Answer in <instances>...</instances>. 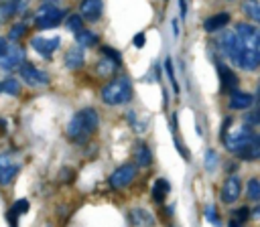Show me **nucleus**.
<instances>
[{"mask_svg":"<svg viewBox=\"0 0 260 227\" xmlns=\"http://www.w3.org/2000/svg\"><path fill=\"white\" fill-rule=\"evenodd\" d=\"M246 122H248V126H256V124L260 122L258 111H250V114H246Z\"/></svg>","mask_w":260,"mask_h":227,"instance_id":"c9c22d12","label":"nucleus"},{"mask_svg":"<svg viewBox=\"0 0 260 227\" xmlns=\"http://www.w3.org/2000/svg\"><path fill=\"white\" fill-rule=\"evenodd\" d=\"M236 156H238L240 160H258V158H260V140L252 142L250 146H246L244 150H240Z\"/></svg>","mask_w":260,"mask_h":227,"instance_id":"5701e85b","label":"nucleus"},{"mask_svg":"<svg viewBox=\"0 0 260 227\" xmlns=\"http://www.w3.org/2000/svg\"><path fill=\"white\" fill-rule=\"evenodd\" d=\"M242 12L246 14V16H250L252 20H260V6H258V0H246L244 4H242Z\"/></svg>","mask_w":260,"mask_h":227,"instance_id":"393cba45","label":"nucleus"},{"mask_svg":"<svg viewBox=\"0 0 260 227\" xmlns=\"http://www.w3.org/2000/svg\"><path fill=\"white\" fill-rule=\"evenodd\" d=\"M169 193H171L169 180H167V178H156L154 184H152V199H154L156 203H162Z\"/></svg>","mask_w":260,"mask_h":227,"instance_id":"412c9836","label":"nucleus"},{"mask_svg":"<svg viewBox=\"0 0 260 227\" xmlns=\"http://www.w3.org/2000/svg\"><path fill=\"white\" fill-rule=\"evenodd\" d=\"M63 63H65L67 69H79V67H83V63H85V51H83L81 47H77V45L71 47V49L65 53Z\"/></svg>","mask_w":260,"mask_h":227,"instance_id":"dca6fc26","label":"nucleus"},{"mask_svg":"<svg viewBox=\"0 0 260 227\" xmlns=\"http://www.w3.org/2000/svg\"><path fill=\"white\" fill-rule=\"evenodd\" d=\"M63 10L57 6V0H43L41 6L37 8L32 20L37 28H53L63 20Z\"/></svg>","mask_w":260,"mask_h":227,"instance_id":"20e7f679","label":"nucleus"},{"mask_svg":"<svg viewBox=\"0 0 260 227\" xmlns=\"http://www.w3.org/2000/svg\"><path fill=\"white\" fill-rule=\"evenodd\" d=\"M217 71H219V79H221V89L223 91H234L238 87L236 73L228 65H223V63H217Z\"/></svg>","mask_w":260,"mask_h":227,"instance_id":"a211bd4d","label":"nucleus"},{"mask_svg":"<svg viewBox=\"0 0 260 227\" xmlns=\"http://www.w3.org/2000/svg\"><path fill=\"white\" fill-rule=\"evenodd\" d=\"M215 166H217V152L213 150V148H207L205 150V170H215Z\"/></svg>","mask_w":260,"mask_h":227,"instance_id":"c756f323","label":"nucleus"},{"mask_svg":"<svg viewBox=\"0 0 260 227\" xmlns=\"http://www.w3.org/2000/svg\"><path fill=\"white\" fill-rule=\"evenodd\" d=\"M134 162H136V166H148V164L152 162V152H150L148 144H144V142L136 144V150H134Z\"/></svg>","mask_w":260,"mask_h":227,"instance_id":"aec40b11","label":"nucleus"},{"mask_svg":"<svg viewBox=\"0 0 260 227\" xmlns=\"http://www.w3.org/2000/svg\"><path fill=\"white\" fill-rule=\"evenodd\" d=\"M18 170H20V162L14 158V154H10V152L0 154V184L2 186L10 184L16 178Z\"/></svg>","mask_w":260,"mask_h":227,"instance_id":"0eeeda50","label":"nucleus"},{"mask_svg":"<svg viewBox=\"0 0 260 227\" xmlns=\"http://www.w3.org/2000/svg\"><path fill=\"white\" fill-rule=\"evenodd\" d=\"M118 65L112 61V59H108V57H104L100 63H98V73L100 75H108V73H112L114 69H116Z\"/></svg>","mask_w":260,"mask_h":227,"instance_id":"cd10ccee","label":"nucleus"},{"mask_svg":"<svg viewBox=\"0 0 260 227\" xmlns=\"http://www.w3.org/2000/svg\"><path fill=\"white\" fill-rule=\"evenodd\" d=\"M18 91H20V81H16V77H8L0 81V93L18 95Z\"/></svg>","mask_w":260,"mask_h":227,"instance_id":"b1692460","label":"nucleus"},{"mask_svg":"<svg viewBox=\"0 0 260 227\" xmlns=\"http://www.w3.org/2000/svg\"><path fill=\"white\" fill-rule=\"evenodd\" d=\"M256 140H260L258 134H256L250 126H242L240 130L228 134V136L223 138V144H225V148H228L232 154H238L240 150H244L246 146H250V144L256 142Z\"/></svg>","mask_w":260,"mask_h":227,"instance_id":"39448f33","label":"nucleus"},{"mask_svg":"<svg viewBox=\"0 0 260 227\" xmlns=\"http://www.w3.org/2000/svg\"><path fill=\"white\" fill-rule=\"evenodd\" d=\"M142 45H144V32H138V34L134 36V47H136V49H140Z\"/></svg>","mask_w":260,"mask_h":227,"instance_id":"e433bc0d","label":"nucleus"},{"mask_svg":"<svg viewBox=\"0 0 260 227\" xmlns=\"http://www.w3.org/2000/svg\"><path fill=\"white\" fill-rule=\"evenodd\" d=\"M59 45H61V39H59V36H51V39H47V36H35V39L30 41V47H32L41 57H45V59L53 57V53L59 49Z\"/></svg>","mask_w":260,"mask_h":227,"instance_id":"9b49d317","label":"nucleus"},{"mask_svg":"<svg viewBox=\"0 0 260 227\" xmlns=\"http://www.w3.org/2000/svg\"><path fill=\"white\" fill-rule=\"evenodd\" d=\"M254 103V95L248 91H230V109H248Z\"/></svg>","mask_w":260,"mask_h":227,"instance_id":"2eb2a0df","label":"nucleus"},{"mask_svg":"<svg viewBox=\"0 0 260 227\" xmlns=\"http://www.w3.org/2000/svg\"><path fill=\"white\" fill-rule=\"evenodd\" d=\"M130 221H132L136 227H154V217H152L148 211H144V209H132Z\"/></svg>","mask_w":260,"mask_h":227,"instance_id":"6ab92c4d","label":"nucleus"},{"mask_svg":"<svg viewBox=\"0 0 260 227\" xmlns=\"http://www.w3.org/2000/svg\"><path fill=\"white\" fill-rule=\"evenodd\" d=\"M65 26H67L69 30L77 32V30H81V28H83V20H81V16H79V14H71V16H67V18H65Z\"/></svg>","mask_w":260,"mask_h":227,"instance_id":"bb28decb","label":"nucleus"},{"mask_svg":"<svg viewBox=\"0 0 260 227\" xmlns=\"http://www.w3.org/2000/svg\"><path fill=\"white\" fill-rule=\"evenodd\" d=\"M75 43H77V47H81V49H85V47H93V45L98 43V36H95V32L81 28V30L75 32Z\"/></svg>","mask_w":260,"mask_h":227,"instance_id":"4be33fe9","label":"nucleus"},{"mask_svg":"<svg viewBox=\"0 0 260 227\" xmlns=\"http://www.w3.org/2000/svg\"><path fill=\"white\" fill-rule=\"evenodd\" d=\"M26 211H28V201H26V199H18V201L10 207V213H12L16 219H18V215H24Z\"/></svg>","mask_w":260,"mask_h":227,"instance_id":"7c9ffc66","label":"nucleus"},{"mask_svg":"<svg viewBox=\"0 0 260 227\" xmlns=\"http://www.w3.org/2000/svg\"><path fill=\"white\" fill-rule=\"evenodd\" d=\"M98 126H100V116H98V111H95L93 107H83V109H79V111L69 120L65 134H67V138H69L71 142L83 144V142H87V140L93 136V132L98 130Z\"/></svg>","mask_w":260,"mask_h":227,"instance_id":"f03ea898","label":"nucleus"},{"mask_svg":"<svg viewBox=\"0 0 260 227\" xmlns=\"http://www.w3.org/2000/svg\"><path fill=\"white\" fill-rule=\"evenodd\" d=\"M236 51L232 63L246 71H256L260 65V30L250 22L236 24Z\"/></svg>","mask_w":260,"mask_h":227,"instance_id":"f257e3e1","label":"nucleus"},{"mask_svg":"<svg viewBox=\"0 0 260 227\" xmlns=\"http://www.w3.org/2000/svg\"><path fill=\"white\" fill-rule=\"evenodd\" d=\"M234 215H236V221L244 223V221L250 217V209H248V207H238V209L234 211Z\"/></svg>","mask_w":260,"mask_h":227,"instance_id":"f704fd0d","label":"nucleus"},{"mask_svg":"<svg viewBox=\"0 0 260 227\" xmlns=\"http://www.w3.org/2000/svg\"><path fill=\"white\" fill-rule=\"evenodd\" d=\"M228 22H230V12H217V14L207 16V18L203 20V30H205V32H217V30H221Z\"/></svg>","mask_w":260,"mask_h":227,"instance_id":"f3484780","label":"nucleus"},{"mask_svg":"<svg viewBox=\"0 0 260 227\" xmlns=\"http://www.w3.org/2000/svg\"><path fill=\"white\" fill-rule=\"evenodd\" d=\"M134 176H136V164H134V162H126V164L118 166V168L110 174L108 182H110V186H114V188H124L126 184H130V182L134 180Z\"/></svg>","mask_w":260,"mask_h":227,"instance_id":"6e6552de","label":"nucleus"},{"mask_svg":"<svg viewBox=\"0 0 260 227\" xmlns=\"http://www.w3.org/2000/svg\"><path fill=\"white\" fill-rule=\"evenodd\" d=\"M173 34L179 36V22L177 20H173Z\"/></svg>","mask_w":260,"mask_h":227,"instance_id":"58836bf2","label":"nucleus"},{"mask_svg":"<svg viewBox=\"0 0 260 227\" xmlns=\"http://www.w3.org/2000/svg\"><path fill=\"white\" fill-rule=\"evenodd\" d=\"M240 193H242V180L238 174H230L223 184H221V191H219V199L221 203L225 205H234L238 199H240Z\"/></svg>","mask_w":260,"mask_h":227,"instance_id":"1a4fd4ad","label":"nucleus"},{"mask_svg":"<svg viewBox=\"0 0 260 227\" xmlns=\"http://www.w3.org/2000/svg\"><path fill=\"white\" fill-rule=\"evenodd\" d=\"M28 0H2L0 2V22H6L10 16L22 12L26 8Z\"/></svg>","mask_w":260,"mask_h":227,"instance_id":"ddd939ff","label":"nucleus"},{"mask_svg":"<svg viewBox=\"0 0 260 227\" xmlns=\"http://www.w3.org/2000/svg\"><path fill=\"white\" fill-rule=\"evenodd\" d=\"M102 53H104V57H108V59H112L118 67H120V63H122V57H120V53L118 51H114L112 47H102Z\"/></svg>","mask_w":260,"mask_h":227,"instance_id":"473e14b6","label":"nucleus"},{"mask_svg":"<svg viewBox=\"0 0 260 227\" xmlns=\"http://www.w3.org/2000/svg\"><path fill=\"white\" fill-rule=\"evenodd\" d=\"M230 227H242V223L236 221V219H232V221H230Z\"/></svg>","mask_w":260,"mask_h":227,"instance_id":"a19ab883","label":"nucleus"},{"mask_svg":"<svg viewBox=\"0 0 260 227\" xmlns=\"http://www.w3.org/2000/svg\"><path fill=\"white\" fill-rule=\"evenodd\" d=\"M246 193L250 201H258L260 199V180L258 178H250L246 184Z\"/></svg>","mask_w":260,"mask_h":227,"instance_id":"a878e982","label":"nucleus"},{"mask_svg":"<svg viewBox=\"0 0 260 227\" xmlns=\"http://www.w3.org/2000/svg\"><path fill=\"white\" fill-rule=\"evenodd\" d=\"M205 219L209 221V223H213V225H219V217H217V213H215V207L213 205H205Z\"/></svg>","mask_w":260,"mask_h":227,"instance_id":"72a5a7b5","label":"nucleus"},{"mask_svg":"<svg viewBox=\"0 0 260 227\" xmlns=\"http://www.w3.org/2000/svg\"><path fill=\"white\" fill-rule=\"evenodd\" d=\"M215 47H217V51H219L223 57H228V59L232 61L234 51H236V34H234L232 30L221 32V34L217 36V41H215Z\"/></svg>","mask_w":260,"mask_h":227,"instance_id":"4468645a","label":"nucleus"},{"mask_svg":"<svg viewBox=\"0 0 260 227\" xmlns=\"http://www.w3.org/2000/svg\"><path fill=\"white\" fill-rule=\"evenodd\" d=\"M22 63H24V49L18 47V45L6 47V51L0 55V69H2V71L18 69Z\"/></svg>","mask_w":260,"mask_h":227,"instance_id":"9d476101","label":"nucleus"},{"mask_svg":"<svg viewBox=\"0 0 260 227\" xmlns=\"http://www.w3.org/2000/svg\"><path fill=\"white\" fill-rule=\"evenodd\" d=\"M18 71H20V79H22L24 83H28L30 87H45V85L51 83L49 73L43 71V69H39V67H35V65L22 63V65L18 67Z\"/></svg>","mask_w":260,"mask_h":227,"instance_id":"423d86ee","label":"nucleus"},{"mask_svg":"<svg viewBox=\"0 0 260 227\" xmlns=\"http://www.w3.org/2000/svg\"><path fill=\"white\" fill-rule=\"evenodd\" d=\"M132 97V83L126 77H116L102 89V101L106 105H122L128 103Z\"/></svg>","mask_w":260,"mask_h":227,"instance_id":"7ed1b4c3","label":"nucleus"},{"mask_svg":"<svg viewBox=\"0 0 260 227\" xmlns=\"http://www.w3.org/2000/svg\"><path fill=\"white\" fill-rule=\"evenodd\" d=\"M181 2V16H185V10H187V2L185 0H179Z\"/></svg>","mask_w":260,"mask_h":227,"instance_id":"ea45409f","label":"nucleus"},{"mask_svg":"<svg viewBox=\"0 0 260 227\" xmlns=\"http://www.w3.org/2000/svg\"><path fill=\"white\" fill-rule=\"evenodd\" d=\"M6 47H8V43H6V39L4 36H0V55L6 51Z\"/></svg>","mask_w":260,"mask_h":227,"instance_id":"4c0bfd02","label":"nucleus"},{"mask_svg":"<svg viewBox=\"0 0 260 227\" xmlns=\"http://www.w3.org/2000/svg\"><path fill=\"white\" fill-rule=\"evenodd\" d=\"M165 71H167V75H169V81H171L175 93H179V83H177V79H175V69H173V61H171V57L165 59Z\"/></svg>","mask_w":260,"mask_h":227,"instance_id":"c85d7f7f","label":"nucleus"},{"mask_svg":"<svg viewBox=\"0 0 260 227\" xmlns=\"http://www.w3.org/2000/svg\"><path fill=\"white\" fill-rule=\"evenodd\" d=\"M102 8H104V2L102 0H81L79 4V16L81 20H87V22H95L102 14Z\"/></svg>","mask_w":260,"mask_h":227,"instance_id":"f8f14e48","label":"nucleus"},{"mask_svg":"<svg viewBox=\"0 0 260 227\" xmlns=\"http://www.w3.org/2000/svg\"><path fill=\"white\" fill-rule=\"evenodd\" d=\"M24 32H26V24L18 22V24H14V26L10 28V32H8V39H10V41H16V39L24 36Z\"/></svg>","mask_w":260,"mask_h":227,"instance_id":"2f4dec72","label":"nucleus"}]
</instances>
